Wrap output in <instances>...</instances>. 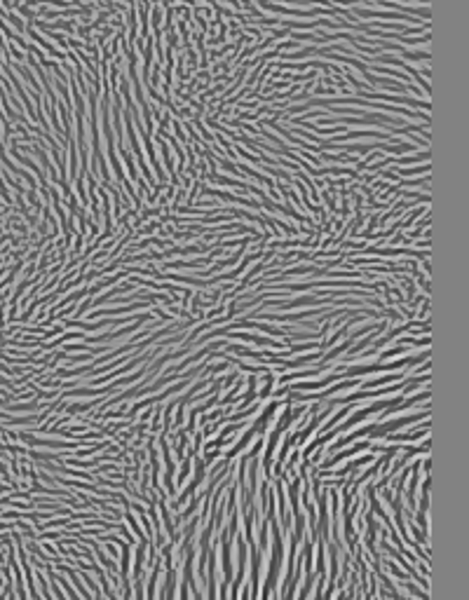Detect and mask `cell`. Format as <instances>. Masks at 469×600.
<instances>
[{"label": "cell", "mask_w": 469, "mask_h": 600, "mask_svg": "<svg viewBox=\"0 0 469 600\" xmlns=\"http://www.w3.org/2000/svg\"><path fill=\"white\" fill-rule=\"evenodd\" d=\"M420 420H430V411L415 413V415L397 417V420H392V422H378V424H373V427H371V432H369V436H366V439H385V436L394 434L397 429H403V427H409V424H413V422H420Z\"/></svg>", "instance_id": "obj_1"}, {"label": "cell", "mask_w": 469, "mask_h": 600, "mask_svg": "<svg viewBox=\"0 0 469 600\" xmlns=\"http://www.w3.org/2000/svg\"><path fill=\"white\" fill-rule=\"evenodd\" d=\"M277 408H279V401H272V403H268V406H265V411H263V415H260L256 422H251V427H254L256 434H265V432H268L270 422L275 420Z\"/></svg>", "instance_id": "obj_2"}, {"label": "cell", "mask_w": 469, "mask_h": 600, "mask_svg": "<svg viewBox=\"0 0 469 600\" xmlns=\"http://www.w3.org/2000/svg\"><path fill=\"white\" fill-rule=\"evenodd\" d=\"M230 539H232V534L228 532H223V577H226V582L223 584H228V582H232V563H230Z\"/></svg>", "instance_id": "obj_3"}, {"label": "cell", "mask_w": 469, "mask_h": 600, "mask_svg": "<svg viewBox=\"0 0 469 600\" xmlns=\"http://www.w3.org/2000/svg\"><path fill=\"white\" fill-rule=\"evenodd\" d=\"M430 434V424L425 422V427H418L413 432H406V434H390L385 436V441H397V443H406V441H415V439H422Z\"/></svg>", "instance_id": "obj_4"}, {"label": "cell", "mask_w": 469, "mask_h": 600, "mask_svg": "<svg viewBox=\"0 0 469 600\" xmlns=\"http://www.w3.org/2000/svg\"><path fill=\"white\" fill-rule=\"evenodd\" d=\"M141 307H148V303H134V305H127V307H111V310H94L92 317H101V314H106V317H117V314H129L132 310H141Z\"/></svg>", "instance_id": "obj_5"}, {"label": "cell", "mask_w": 469, "mask_h": 600, "mask_svg": "<svg viewBox=\"0 0 469 600\" xmlns=\"http://www.w3.org/2000/svg\"><path fill=\"white\" fill-rule=\"evenodd\" d=\"M146 546H148V539L138 542L136 549V561H134V582L136 579H144V565H146Z\"/></svg>", "instance_id": "obj_6"}, {"label": "cell", "mask_w": 469, "mask_h": 600, "mask_svg": "<svg viewBox=\"0 0 469 600\" xmlns=\"http://www.w3.org/2000/svg\"><path fill=\"white\" fill-rule=\"evenodd\" d=\"M254 436H256L254 427H249V429H247V434H244V436H242V439H239V441H237V443L232 445V450H228V453H226L228 462H230V460H235V457H237V455H239V453H242V450H244V448H247V445H249V443H251V439H254Z\"/></svg>", "instance_id": "obj_7"}, {"label": "cell", "mask_w": 469, "mask_h": 600, "mask_svg": "<svg viewBox=\"0 0 469 600\" xmlns=\"http://www.w3.org/2000/svg\"><path fill=\"white\" fill-rule=\"evenodd\" d=\"M176 570L174 567H169L167 570V582H165V589H162V600H174V591H176Z\"/></svg>", "instance_id": "obj_8"}, {"label": "cell", "mask_w": 469, "mask_h": 600, "mask_svg": "<svg viewBox=\"0 0 469 600\" xmlns=\"http://www.w3.org/2000/svg\"><path fill=\"white\" fill-rule=\"evenodd\" d=\"M369 462H373V455H364V457H359L357 462H350L348 467H342V472H345V476H348V474H357L359 467H364Z\"/></svg>", "instance_id": "obj_9"}, {"label": "cell", "mask_w": 469, "mask_h": 600, "mask_svg": "<svg viewBox=\"0 0 469 600\" xmlns=\"http://www.w3.org/2000/svg\"><path fill=\"white\" fill-rule=\"evenodd\" d=\"M125 518H127V523H129V525H132V532L136 534V542H144L146 537H144V532H141V525H138V518L134 516V513H129V511L125 513Z\"/></svg>", "instance_id": "obj_10"}, {"label": "cell", "mask_w": 469, "mask_h": 600, "mask_svg": "<svg viewBox=\"0 0 469 600\" xmlns=\"http://www.w3.org/2000/svg\"><path fill=\"white\" fill-rule=\"evenodd\" d=\"M199 500H202V497H199V495H193V497H190V506H188L186 511H183V513H181V516H178V521H186V518H190V516H193V513H195V511H197V506H199Z\"/></svg>", "instance_id": "obj_11"}, {"label": "cell", "mask_w": 469, "mask_h": 600, "mask_svg": "<svg viewBox=\"0 0 469 600\" xmlns=\"http://www.w3.org/2000/svg\"><path fill=\"white\" fill-rule=\"evenodd\" d=\"M427 160H430V150L418 153V155H411V157H401V160H392V162H397V164H411V162H427Z\"/></svg>", "instance_id": "obj_12"}, {"label": "cell", "mask_w": 469, "mask_h": 600, "mask_svg": "<svg viewBox=\"0 0 469 600\" xmlns=\"http://www.w3.org/2000/svg\"><path fill=\"white\" fill-rule=\"evenodd\" d=\"M157 143H160V148H162V155H165V164H167V169H169L171 174H176V169H174V162H171V155H169V148H167V143L160 139V134H157Z\"/></svg>", "instance_id": "obj_13"}, {"label": "cell", "mask_w": 469, "mask_h": 600, "mask_svg": "<svg viewBox=\"0 0 469 600\" xmlns=\"http://www.w3.org/2000/svg\"><path fill=\"white\" fill-rule=\"evenodd\" d=\"M409 352V347H403V345H397L394 350H387V352H382L380 354V363H385L387 359H392V356H399V354H406Z\"/></svg>", "instance_id": "obj_14"}, {"label": "cell", "mask_w": 469, "mask_h": 600, "mask_svg": "<svg viewBox=\"0 0 469 600\" xmlns=\"http://www.w3.org/2000/svg\"><path fill=\"white\" fill-rule=\"evenodd\" d=\"M321 160H326V162H345V164H354L357 162V157H345V155H329V153H324L321 155Z\"/></svg>", "instance_id": "obj_15"}, {"label": "cell", "mask_w": 469, "mask_h": 600, "mask_svg": "<svg viewBox=\"0 0 469 600\" xmlns=\"http://www.w3.org/2000/svg\"><path fill=\"white\" fill-rule=\"evenodd\" d=\"M385 565H387V570H390V572H392V574H394V577H397V579H401V584H403V582H409V579H411V577H409V574L403 572V570H399V567H397V565H394V563H392V561H385Z\"/></svg>", "instance_id": "obj_16"}, {"label": "cell", "mask_w": 469, "mask_h": 600, "mask_svg": "<svg viewBox=\"0 0 469 600\" xmlns=\"http://www.w3.org/2000/svg\"><path fill=\"white\" fill-rule=\"evenodd\" d=\"M399 174H403V176H415V174H430V162H425L422 167H415V169H399Z\"/></svg>", "instance_id": "obj_17"}, {"label": "cell", "mask_w": 469, "mask_h": 600, "mask_svg": "<svg viewBox=\"0 0 469 600\" xmlns=\"http://www.w3.org/2000/svg\"><path fill=\"white\" fill-rule=\"evenodd\" d=\"M403 586H406V589H409L413 595H418V598H422V600H430V595H427V591L418 589V586H415V584L411 582V579H409V582H403Z\"/></svg>", "instance_id": "obj_18"}, {"label": "cell", "mask_w": 469, "mask_h": 600, "mask_svg": "<svg viewBox=\"0 0 469 600\" xmlns=\"http://www.w3.org/2000/svg\"><path fill=\"white\" fill-rule=\"evenodd\" d=\"M190 464H193V460L188 457V460H183V467H181V472H178V481H176V485H181L183 481L188 478V474H190Z\"/></svg>", "instance_id": "obj_19"}, {"label": "cell", "mask_w": 469, "mask_h": 600, "mask_svg": "<svg viewBox=\"0 0 469 600\" xmlns=\"http://www.w3.org/2000/svg\"><path fill=\"white\" fill-rule=\"evenodd\" d=\"M54 593H56V600H66L64 598V593H61V589H56V586H54Z\"/></svg>", "instance_id": "obj_20"}]
</instances>
